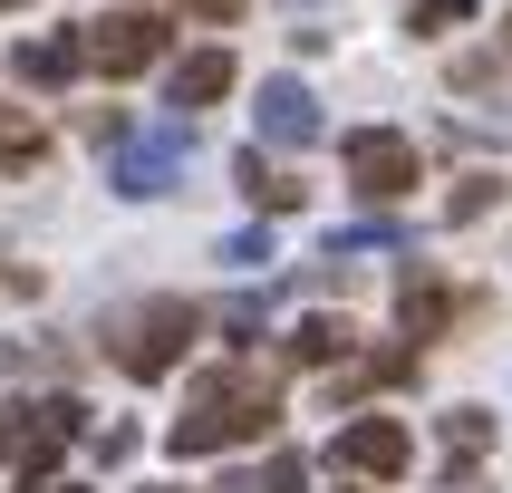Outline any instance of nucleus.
<instances>
[{
  "mask_svg": "<svg viewBox=\"0 0 512 493\" xmlns=\"http://www.w3.org/2000/svg\"><path fill=\"white\" fill-rule=\"evenodd\" d=\"M281 426V377L252 368V358H232V368H213L184 397V416H174V455H223V445H252V435Z\"/></svg>",
  "mask_w": 512,
  "mask_h": 493,
  "instance_id": "nucleus-1",
  "label": "nucleus"
},
{
  "mask_svg": "<svg viewBox=\"0 0 512 493\" xmlns=\"http://www.w3.org/2000/svg\"><path fill=\"white\" fill-rule=\"evenodd\" d=\"M194 329H203V310H194V300H136V310H116V319H107V358L136 377V387H155V377H174V368H184Z\"/></svg>",
  "mask_w": 512,
  "mask_h": 493,
  "instance_id": "nucleus-2",
  "label": "nucleus"
},
{
  "mask_svg": "<svg viewBox=\"0 0 512 493\" xmlns=\"http://www.w3.org/2000/svg\"><path fill=\"white\" fill-rule=\"evenodd\" d=\"M184 165H194V116H165V126H126V136H116L107 184L126 203H145V194H174Z\"/></svg>",
  "mask_w": 512,
  "mask_h": 493,
  "instance_id": "nucleus-3",
  "label": "nucleus"
},
{
  "mask_svg": "<svg viewBox=\"0 0 512 493\" xmlns=\"http://www.w3.org/2000/svg\"><path fill=\"white\" fill-rule=\"evenodd\" d=\"M78 49H87L97 78H145V68L174 49V20H165V10H107V20H87Z\"/></svg>",
  "mask_w": 512,
  "mask_h": 493,
  "instance_id": "nucleus-4",
  "label": "nucleus"
},
{
  "mask_svg": "<svg viewBox=\"0 0 512 493\" xmlns=\"http://www.w3.org/2000/svg\"><path fill=\"white\" fill-rule=\"evenodd\" d=\"M339 155H348V184L368 203H397L406 184H416V136H397V126H358Z\"/></svg>",
  "mask_w": 512,
  "mask_h": 493,
  "instance_id": "nucleus-5",
  "label": "nucleus"
},
{
  "mask_svg": "<svg viewBox=\"0 0 512 493\" xmlns=\"http://www.w3.org/2000/svg\"><path fill=\"white\" fill-rule=\"evenodd\" d=\"M78 435H87V406L78 397H39V406H20V455H10V464H20L29 484H49L58 455H68Z\"/></svg>",
  "mask_w": 512,
  "mask_h": 493,
  "instance_id": "nucleus-6",
  "label": "nucleus"
},
{
  "mask_svg": "<svg viewBox=\"0 0 512 493\" xmlns=\"http://www.w3.org/2000/svg\"><path fill=\"white\" fill-rule=\"evenodd\" d=\"M406 455H416V435H406L397 416H358V426H339V445H329V464H348L358 484H397Z\"/></svg>",
  "mask_w": 512,
  "mask_h": 493,
  "instance_id": "nucleus-7",
  "label": "nucleus"
},
{
  "mask_svg": "<svg viewBox=\"0 0 512 493\" xmlns=\"http://www.w3.org/2000/svg\"><path fill=\"white\" fill-rule=\"evenodd\" d=\"M252 126H261V145H319V136H329V116H319V97L300 78H261Z\"/></svg>",
  "mask_w": 512,
  "mask_h": 493,
  "instance_id": "nucleus-8",
  "label": "nucleus"
},
{
  "mask_svg": "<svg viewBox=\"0 0 512 493\" xmlns=\"http://www.w3.org/2000/svg\"><path fill=\"white\" fill-rule=\"evenodd\" d=\"M232 78H242V68H232V49H184V58H174V78H165V107H174V116L223 107Z\"/></svg>",
  "mask_w": 512,
  "mask_h": 493,
  "instance_id": "nucleus-9",
  "label": "nucleus"
},
{
  "mask_svg": "<svg viewBox=\"0 0 512 493\" xmlns=\"http://www.w3.org/2000/svg\"><path fill=\"white\" fill-rule=\"evenodd\" d=\"M464 300L445 281H435V271H406V290H397V319H406V339H435V329H445V319H455Z\"/></svg>",
  "mask_w": 512,
  "mask_h": 493,
  "instance_id": "nucleus-10",
  "label": "nucleus"
},
{
  "mask_svg": "<svg viewBox=\"0 0 512 493\" xmlns=\"http://www.w3.org/2000/svg\"><path fill=\"white\" fill-rule=\"evenodd\" d=\"M232 184H242L261 213H290V203H300V174H281L271 155H261V145H242V155H232Z\"/></svg>",
  "mask_w": 512,
  "mask_h": 493,
  "instance_id": "nucleus-11",
  "label": "nucleus"
},
{
  "mask_svg": "<svg viewBox=\"0 0 512 493\" xmlns=\"http://www.w3.org/2000/svg\"><path fill=\"white\" fill-rule=\"evenodd\" d=\"M10 68H20L29 87H68V78L87 68V49H78V39H20V49H10Z\"/></svg>",
  "mask_w": 512,
  "mask_h": 493,
  "instance_id": "nucleus-12",
  "label": "nucleus"
},
{
  "mask_svg": "<svg viewBox=\"0 0 512 493\" xmlns=\"http://www.w3.org/2000/svg\"><path fill=\"white\" fill-rule=\"evenodd\" d=\"M281 358H290V368H329V358H348V319H329V310L300 319V329L281 339Z\"/></svg>",
  "mask_w": 512,
  "mask_h": 493,
  "instance_id": "nucleus-13",
  "label": "nucleus"
},
{
  "mask_svg": "<svg viewBox=\"0 0 512 493\" xmlns=\"http://www.w3.org/2000/svg\"><path fill=\"white\" fill-rule=\"evenodd\" d=\"M39 155H49V126L29 107H0V174H29Z\"/></svg>",
  "mask_w": 512,
  "mask_h": 493,
  "instance_id": "nucleus-14",
  "label": "nucleus"
},
{
  "mask_svg": "<svg viewBox=\"0 0 512 493\" xmlns=\"http://www.w3.org/2000/svg\"><path fill=\"white\" fill-rule=\"evenodd\" d=\"M310 484V464H300V445H271V455L252 464V474H232L223 493H300Z\"/></svg>",
  "mask_w": 512,
  "mask_h": 493,
  "instance_id": "nucleus-15",
  "label": "nucleus"
},
{
  "mask_svg": "<svg viewBox=\"0 0 512 493\" xmlns=\"http://www.w3.org/2000/svg\"><path fill=\"white\" fill-rule=\"evenodd\" d=\"M435 435H445V464H474L493 445V416L484 406H455V416H435Z\"/></svg>",
  "mask_w": 512,
  "mask_h": 493,
  "instance_id": "nucleus-16",
  "label": "nucleus"
},
{
  "mask_svg": "<svg viewBox=\"0 0 512 493\" xmlns=\"http://www.w3.org/2000/svg\"><path fill=\"white\" fill-rule=\"evenodd\" d=\"M368 252H406V223H348V232H329V261H368Z\"/></svg>",
  "mask_w": 512,
  "mask_h": 493,
  "instance_id": "nucleus-17",
  "label": "nucleus"
},
{
  "mask_svg": "<svg viewBox=\"0 0 512 493\" xmlns=\"http://www.w3.org/2000/svg\"><path fill=\"white\" fill-rule=\"evenodd\" d=\"M493 203H503V184H493V174H464L455 194H445V223H484Z\"/></svg>",
  "mask_w": 512,
  "mask_h": 493,
  "instance_id": "nucleus-18",
  "label": "nucleus"
},
{
  "mask_svg": "<svg viewBox=\"0 0 512 493\" xmlns=\"http://www.w3.org/2000/svg\"><path fill=\"white\" fill-rule=\"evenodd\" d=\"M397 10L416 29H464V20H474V0H397Z\"/></svg>",
  "mask_w": 512,
  "mask_h": 493,
  "instance_id": "nucleus-19",
  "label": "nucleus"
},
{
  "mask_svg": "<svg viewBox=\"0 0 512 493\" xmlns=\"http://www.w3.org/2000/svg\"><path fill=\"white\" fill-rule=\"evenodd\" d=\"M223 261H232V271H261V261H271V232H232V242H223Z\"/></svg>",
  "mask_w": 512,
  "mask_h": 493,
  "instance_id": "nucleus-20",
  "label": "nucleus"
},
{
  "mask_svg": "<svg viewBox=\"0 0 512 493\" xmlns=\"http://www.w3.org/2000/svg\"><path fill=\"white\" fill-rule=\"evenodd\" d=\"M20 455V406H0V464Z\"/></svg>",
  "mask_w": 512,
  "mask_h": 493,
  "instance_id": "nucleus-21",
  "label": "nucleus"
},
{
  "mask_svg": "<svg viewBox=\"0 0 512 493\" xmlns=\"http://www.w3.org/2000/svg\"><path fill=\"white\" fill-rule=\"evenodd\" d=\"M184 10H194V20H213V29H223L232 10H242V0H184Z\"/></svg>",
  "mask_w": 512,
  "mask_h": 493,
  "instance_id": "nucleus-22",
  "label": "nucleus"
},
{
  "mask_svg": "<svg viewBox=\"0 0 512 493\" xmlns=\"http://www.w3.org/2000/svg\"><path fill=\"white\" fill-rule=\"evenodd\" d=\"M445 493H484V484H474V474H455V484H445Z\"/></svg>",
  "mask_w": 512,
  "mask_h": 493,
  "instance_id": "nucleus-23",
  "label": "nucleus"
},
{
  "mask_svg": "<svg viewBox=\"0 0 512 493\" xmlns=\"http://www.w3.org/2000/svg\"><path fill=\"white\" fill-rule=\"evenodd\" d=\"M503 49H512V20H503Z\"/></svg>",
  "mask_w": 512,
  "mask_h": 493,
  "instance_id": "nucleus-24",
  "label": "nucleus"
},
{
  "mask_svg": "<svg viewBox=\"0 0 512 493\" xmlns=\"http://www.w3.org/2000/svg\"><path fill=\"white\" fill-rule=\"evenodd\" d=\"M0 10H20V0H0Z\"/></svg>",
  "mask_w": 512,
  "mask_h": 493,
  "instance_id": "nucleus-25",
  "label": "nucleus"
},
{
  "mask_svg": "<svg viewBox=\"0 0 512 493\" xmlns=\"http://www.w3.org/2000/svg\"><path fill=\"white\" fill-rule=\"evenodd\" d=\"M68 493H78V484H68Z\"/></svg>",
  "mask_w": 512,
  "mask_h": 493,
  "instance_id": "nucleus-26",
  "label": "nucleus"
}]
</instances>
